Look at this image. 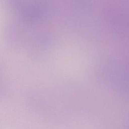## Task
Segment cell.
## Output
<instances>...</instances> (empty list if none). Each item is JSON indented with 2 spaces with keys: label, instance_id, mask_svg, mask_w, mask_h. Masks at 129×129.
<instances>
[{
  "label": "cell",
  "instance_id": "cell-1",
  "mask_svg": "<svg viewBox=\"0 0 129 129\" xmlns=\"http://www.w3.org/2000/svg\"><path fill=\"white\" fill-rule=\"evenodd\" d=\"M4 93V86L2 79L0 75V96H2Z\"/></svg>",
  "mask_w": 129,
  "mask_h": 129
}]
</instances>
